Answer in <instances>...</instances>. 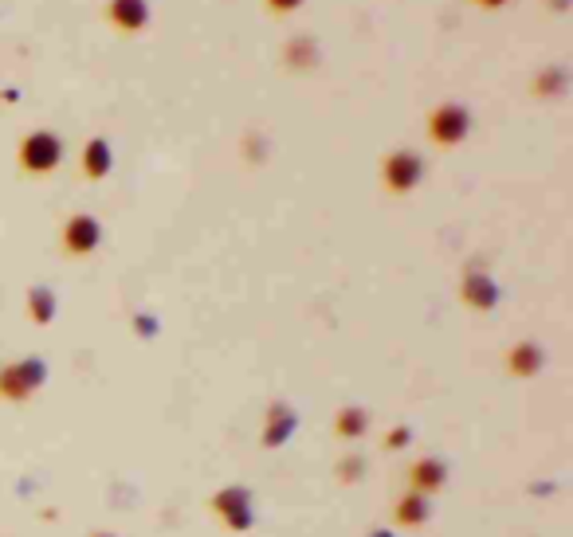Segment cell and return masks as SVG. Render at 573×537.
Listing matches in <instances>:
<instances>
[{
	"label": "cell",
	"mask_w": 573,
	"mask_h": 537,
	"mask_svg": "<svg viewBox=\"0 0 573 537\" xmlns=\"http://www.w3.org/2000/svg\"><path fill=\"white\" fill-rule=\"evenodd\" d=\"M59 158H63V141H59L52 129H32L28 138L20 141V165L28 173H52Z\"/></svg>",
	"instance_id": "1"
},
{
	"label": "cell",
	"mask_w": 573,
	"mask_h": 537,
	"mask_svg": "<svg viewBox=\"0 0 573 537\" xmlns=\"http://www.w3.org/2000/svg\"><path fill=\"white\" fill-rule=\"evenodd\" d=\"M468 126H471V118L460 102H444L428 114V134H432L436 146H456V141H463Z\"/></svg>",
	"instance_id": "2"
},
{
	"label": "cell",
	"mask_w": 573,
	"mask_h": 537,
	"mask_svg": "<svg viewBox=\"0 0 573 537\" xmlns=\"http://www.w3.org/2000/svg\"><path fill=\"white\" fill-rule=\"evenodd\" d=\"M416 181H421V158L409 149L389 153L385 165H381V185H385L389 193H409Z\"/></svg>",
	"instance_id": "3"
},
{
	"label": "cell",
	"mask_w": 573,
	"mask_h": 537,
	"mask_svg": "<svg viewBox=\"0 0 573 537\" xmlns=\"http://www.w3.org/2000/svg\"><path fill=\"white\" fill-rule=\"evenodd\" d=\"M106 24L114 32L134 35L150 24V5L146 0H106Z\"/></svg>",
	"instance_id": "4"
},
{
	"label": "cell",
	"mask_w": 573,
	"mask_h": 537,
	"mask_svg": "<svg viewBox=\"0 0 573 537\" xmlns=\"http://www.w3.org/2000/svg\"><path fill=\"white\" fill-rule=\"evenodd\" d=\"M102 240V232H99V224H94L91 216H71L67 220V228H63V247H67V255H87L94 252Z\"/></svg>",
	"instance_id": "5"
},
{
	"label": "cell",
	"mask_w": 573,
	"mask_h": 537,
	"mask_svg": "<svg viewBox=\"0 0 573 537\" xmlns=\"http://www.w3.org/2000/svg\"><path fill=\"white\" fill-rule=\"evenodd\" d=\"M83 169H87L91 181H99V177L111 169V149H106V141H99V138L87 141V153H83Z\"/></svg>",
	"instance_id": "6"
},
{
	"label": "cell",
	"mask_w": 573,
	"mask_h": 537,
	"mask_svg": "<svg viewBox=\"0 0 573 537\" xmlns=\"http://www.w3.org/2000/svg\"><path fill=\"white\" fill-rule=\"evenodd\" d=\"M47 310H52V294H47V291H32V314L35 318H47Z\"/></svg>",
	"instance_id": "7"
},
{
	"label": "cell",
	"mask_w": 573,
	"mask_h": 537,
	"mask_svg": "<svg viewBox=\"0 0 573 537\" xmlns=\"http://www.w3.org/2000/svg\"><path fill=\"white\" fill-rule=\"evenodd\" d=\"M267 12H276V16H291L295 8H303V0H264Z\"/></svg>",
	"instance_id": "8"
},
{
	"label": "cell",
	"mask_w": 573,
	"mask_h": 537,
	"mask_svg": "<svg viewBox=\"0 0 573 537\" xmlns=\"http://www.w3.org/2000/svg\"><path fill=\"white\" fill-rule=\"evenodd\" d=\"M475 8H487V12H499V8H507L510 0H471Z\"/></svg>",
	"instance_id": "9"
}]
</instances>
